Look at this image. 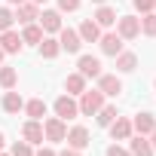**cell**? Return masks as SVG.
<instances>
[{"label": "cell", "mask_w": 156, "mask_h": 156, "mask_svg": "<svg viewBox=\"0 0 156 156\" xmlns=\"http://www.w3.org/2000/svg\"><path fill=\"white\" fill-rule=\"evenodd\" d=\"M43 138H46L49 144H61V141L67 138V122H64L61 116H49V119H43Z\"/></svg>", "instance_id": "1"}, {"label": "cell", "mask_w": 156, "mask_h": 156, "mask_svg": "<svg viewBox=\"0 0 156 156\" xmlns=\"http://www.w3.org/2000/svg\"><path fill=\"white\" fill-rule=\"evenodd\" d=\"M76 104H80V113H83V116H95V113L104 107V92H98V89L89 92V89H86Z\"/></svg>", "instance_id": "2"}, {"label": "cell", "mask_w": 156, "mask_h": 156, "mask_svg": "<svg viewBox=\"0 0 156 156\" xmlns=\"http://www.w3.org/2000/svg\"><path fill=\"white\" fill-rule=\"evenodd\" d=\"M116 34H119L122 40L141 37V19H138V16H116Z\"/></svg>", "instance_id": "3"}, {"label": "cell", "mask_w": 156, "mask_h": 156, "mask_svg": "<svg viewBox=\"0 0 156 156\" xmlns=\"http://www.w3.org/2000/svg\"><path fill=\"white\" fill-rule=\"evenodd\" d=\"M55 116H61L64 122L67 119H76V116H80V104H76V98L73 95H58L55 98Z\"/></svg>", "instance_id": "4"}, {"label": "cell", "mask_w": 156, "mask_h": 156, "mask_svg": "<svg viewBox=\"0 0 156 156\" xmlns=\"http://www.w3.org/2000/svg\"><path fill=\"white\" fill-rule=\"evenodd\" d=\"M12 16H16V22L25 28V25H34V22L40 19V6H37V3H31V0H25V3H19V6H16V12H12Z\"/></svg>", "instance_id": "5"}, {"label": "cell", "mask_w": 156, "mask_h": 156, "mask_svg": "<svg viewBox=\"0 0 156 156\" xmlns=\"http://www.w3.org/2000/svg\"><path fill=\"white\" fill-rule=\"evenodd\" d=\"M76 70H80L86 80H98V76L104 73V70H101V61H98L95 55H80V61H76Z\"/></svg>", "instance_id": "6"}, {"label": "cell", "mask_w": 156, "mask_h": 156, "mask_svg": "<svg viewBox=\"0 0 156 156\" xmlns=\"http://www.w3.org/2000/svg\"><path fill=\"white\" fill-rule=\"evenodd\" d=\"M98 92H104V98H116L122 92V80L116 73H101L98 76Z\"/></svg>", "instance_id": "7"}, {"label": "cell", "mask_w": 156, "mask_h": 156, "mask_svg": "<svg viewBox=\"0 0 156 156\" xmlns=\"http://www.w3.org/2000/svg\"><path fill=\"white\" fill-rule=\"evenodd\" d=\"M122 43H126V40H122L119 34H113V31L98 37V46H101V52H104V55H110V58H116V55L122 52Z\"/></svg>", "instance_id": "8"}, {"label": "cell", "mask_w": 156, "mask_h": 156, "mask_svg": "<svg viewBox=\"0 0 156 156\" xmlns=\"http://www.w3.org/2000/svg\"><path fill=\"white\" fill-rule=\"evenodd\" d=\"M67 147H73V150H86L92 141H89V129L86 126H73V129H67Z\"/></svg>", "instance_id": "9"}, {"label": "cell", "mask_w": 156, "mask_h": 156, "mask_svg": "<svg viewBox=\"0 0 156 156\" xmlns=\"http://www.w3.org/2000/svg\"><path fill=\"white\" fill-rule=\"evenodd\" d=\"M58 43H61V52H80V46H83L80 34H76L73 28H64V25L58 31Z\"/></svg>", "instance_id": "10"}, {"label": "cell", "mask_w": 156, "mask_h": 156, "mask_svg": "<svg viewBox=\"0 0 156 156\" xmlns=\"http://www.w3.org/2000/svg\"><path fill=\"white\" fill-rule=\"evenodd\" d=\"M37 22H40L43 34H58V31H61V12H58V9H43Z\"/></svg>", "instance_id": "11"}, {"label": "cell", "mask_w": 156, "mask_h": 156, "mask_svg": "<svg viewBox=\"0 0 156 156\" xmlns=\"http://www.w3.org/2000/svg\"><path fill=\"white\" fill-rule=\"evenodd\" d=\"M107 129H110V138H113V141H129V138L135 135L132 119H126V116H116V119H113Z\"/></svg>", "instance_id": "12"}, {"label": "cell", "mask_w": 156, "mask_h": 156, "mask_svg": "<svg viewBox=\"0 0 156 156\" xmlns=\"http://www.w3.org/2000/svg\"><path fill=\"white\" fill-rule=\"evenodd\" d=\"M22 34L19 31H3V34H0V49H3V52H9V55H16V52H22Z\"/></svg>", "instance_id": "13"}, {"label": "cell", "mask_w": 156, "mask_h": 156, "mask_svg": "<svg viewBox=\"0 0 156 156\" xmlns=\"http://www.w3.org/2000/svg\"><path fill=\"white\" fill-rule=\"evenodd\" d=\"M22 138H25L28 144H43V122H40V119H28V122L22 126Z\"/></svg>", "instance_id": "14"}, {"label": "cell", "mask_w": 156, "mask_h": 156, "mask_svg": "<svg viewBox=\"0 0 156 156\" xmlns=\"http://www.w3.org/2000/svg\"><path fill=\"white\" fill-rule=\"evenodd\" d=\"M129 153H132V156H153L156 150L150 147L147 135H132V138H129Z\"/></svg>", "instance_id": "15"}, {"label": "cell", "mask_w": 156, "mask_h": 156, "mask_svg": "<svg viewBox=\"0 0 156 156\" xmlns=\"http://www.w3.org/2000/svg\"><path fill=\"white\" fill-rule=\"evenodd\" d=\"M76 34H80V40H83V43H98L101 28H98V22H95V19H86L80 28H76Z\"/></svg>", "instance_id": "16"}, {"label": "cell", "mask_w": 156, "mask_h": 156, "mask_svg": "<svg viewBox=\"0 0 156 156\" xmlns=\"http://www.w3.org/2000/svg\"><path fill=\"white\" fill-rule=\"evenodd\" d=\"M64 92L73 95V98H76V95H83V92H86V76H83L80 70H76V73H67V80H64Z\"/></svg>", "instance_id": "17"}, {"label": "cell", "mask_w": 156, "mask_h": 156, "mask_svg": "<svg viewBox=\"0 0 156 156\" xmlns=\"http://www.w3.org/2000/svg\"><path fill=\"white\" fill-rule=\"evenodd\" d=\"M132 129H135L138 135H150V132L156 129V116H153V113H138V116L132 119Z\"/></svg>", "instance_id": "18"}, {"label": "cell", "mask_w": 156, "mask_h": 156, "mask_svg": "<svg viewBox=\"0 0 156 156\" xmlns=\"http://www.w3.org/2000/svg\"><path fill=\"white\" fill-rule=\"evenodd\" d=\"M95 22H98V28H110V25H116V9H110L107 3H101L98 9H95V16H92Z\"/></svg>", "instance_id": "19"}, {"label": "cell", "mask_w": 156, "mask_h": 156, "mask_svg": "<svg viewBox=\"0 0 156 156\" xmlns=\"http://www.w3.org/2000/svg\"><path fill=\"white\" fill-rule=\"evenodd\" d=\"M40 55L49 58V61L58 58V55H61V43H58L55 37H43V40H40Z\"/></svg>", "instance_id": "20"}, {"label": "cell", "mask_w": 156, "mask_h": 156, "mask_svg": "<svg viewBox=\"0 0 156 156\" xmlns=\"http://www.w3.org/2000/svg\"><path fill=\"white\" fill-rule=\"evenodd\" d=\"M135 67H138V55H135V52H126V49H122V52L116 55V70H119V73H132Z\"/></svg>", "instance_id": "21"}, {"label": "cell", "mask_w": 156, "mask_h": 156, "mask_svg": "<svg viewBox=\"0 0 156 156\" xmlns=\"http://www.w3.org/2000/svg\"><path fill=\"white\" fill-rule=\"evenodd\" d=\"M3 110H6V113H19V110H25V98H22L19 92L6 89V95H3Z\"/></svg>", "instance_id": "22"}, {"label": "cell", "mask_w": 156, "mask_h": 156, "mask_svg": "<svg viewBox=\"0 0 156 156\" xmlns=\"http://www.w3.org/2000/svg\"><path fill=\"white\" fill-rule=\"evenodd\" d=\"M46 34H43V28L34 22V25H25V31H22V43H34V46H40V40H43Z\"/></svg>", "instance_id": "23"}, {"label": "cell", "mask_w": 156, "mask_h": 156, "mask_svg": "<svg viewBox=\"0 0 156 156\" xmlns=\"http://www.w3.org/2000/svg\"><path fill=\"white\" fill-rule=\"evenodd\" d=\"M25 113H28L31 119H43V116H46V101H43V98H31V101H25Z\"/></svg>", "instance_id": "24"}, {"label": "cell", "mask_w": 156, "mask_h": 156, "mask_svg": "<svg viewBox=\"0 0 156 156\" xmlns=\"http://www.w3.org/2000/svg\"><path fill=\"white\" fill-rule=\"evenodd\" d=\"M116 116H119V113H116V104H104V107H101V110L95 113L98 126H104V129H107V126H110V122H113Z\"/></svg>", "instance_id": "25"}, {"label": "cell", "mask_w": 156, "mask_h": 156, "mask_svg": "<svg viewBox=\"0 0 156 156\" xmlns=\"http://www.w3.org/2000/svg\"><path fill=\"white\" fill-rule=\"evenodd\" d=\"M19 83V70L16 67H0V86L3 89H16Z\"/></svg>", "instance_id": "26"}, {"label": "cell", "mask_w": 156, "mask_h": 156, "mask_svg": "<svg viewBox=\"0 0 156 156\" xmlns=\"http://www.w3.org/2000/svg\"><path fill=\"white\" fill-rule=\"evenodd\" d=\"M141 34L156 37V12H144L141 16Z\"/></svg>", "instance_id": "27"}, {"label": "cell", "mask_w": 156, "mask_h": 156, "mask_svg": "<svg viewBox=\"0 0 156 156\" xmlns=\"http://www.w3.org/2000/svg\"><path fill=\"white\" fill-rule=\"evenodd\" d=\"M12 156H34V144H28L25 138L12 144Z\"/></svg>", "instance_id": "28"}, {"label": "cell", "mask_w": 156, "mask_h": 156, "mask_svg": "<svg viewBox=\"0 0 156 156\" xmlns=\"http://www.w3.org/2000/svg\"><path fill=\"white\" fill-rule=\"evenodd\" d=\"M12 22H16L12 9H6V6H0V34H3V31H9V28H12Z\"/></svg>", "instance_id": "29"}, {"label": "cell", "mask_w": 156, "mask_h": 156, "mask_svg": "<svg viewBox=\"0 0 156 156\" xmlns=\"http://www.w3.org/2000/svg\"><path fill=\"white\" fill-rule=\"evenodd\" d=\"M83 0H58V12H76Z\"/></svg>", "instance_id": "30"}, {"label": "cell", "mask_w": 156, "mask_h": 156, "mask_svg": "<svg viewBox=\"0 0 156 156\" xmlns=\"http://www.w3.org/2000/svg\"><path fill=\"white\" fill-rule=\"evenodd\" d=\"M132 3H135V9L144 16V12H153L156 9V0H132Z\"/></svg>", "instance_id": "31"}, {"label": "cell", "mask_w": 156, "mask_h": 156, "mask_svg": "<svg viewBox=\"0 0 156 156\" xmlns=\"http://www.w3.org/2000/svg\"><path fill=\"white\" fill-rule=\"evenodd\" d=\"M107 156H132V153H129L126 147H119V144H110V147H107Z\"/></svg>", "instance_id": "32"}, {"label": "cell", "mask_w": 156, "mask_h": 156, "mask_svg": "<svg viewBox=\"0 0 156 156\" xmlns=\"http://www.w3.org/2000/svg\"><path fill=\"white\" fill-rule=\"evenodd\" d=\"M34 156H58V153H55V150H52V147H40V150H37V153H34Z\"/></svg>", "instance_id": "33"}, {"label": "cell", "mask_w": 156, "mask_h": 156, "mask_svg": "<svg viewBox=\"0 0 156 156\" xmlns=\"http://www.w3.org/2000/svg\"><path fill=\"white\" fill-rule=\"evenodd\" d=\"M58 156H83V150H73V147H67V150H61Z\"/></svg>", "instance_id": "34"}, {"label": "cell", "mask_w": 156, "mask_h": 156, "mask_svg": "<svg viewBox=\"0 0 156 156\" xmlns=\"http://www.w3.org/2000/svg\"><path fill=\"white\" fill-rule=\"evenodd\" d=\"M147 141H150V147H153V150H156V129H153V132H150V135H147Z\"/></svg>", "instance_id": "35"}, {"label": "cell", "mask_w": 156, "mask_h": 156, "mask_svg": "<svg viewBox=\"0 0 156 156\" xmlns=\"http://www.w3.org/2000/svg\"><path fill=\"white\" fill-rule=\"evenodd\" d=\"M6 3H12V6H19V3H25V0H6Z\"/></svg>", "instance_id": "36"}, {"label": "cell", "mask_w": 156, "mask_h": 156, "mask_svg": "<svg viewBox=\"0 0 156 156\" xmlns=\"http://www.w3.org/2000/svg\"><path fill=\"white\" fill-rule=\"evenodd\" d=\"M3 144H6V138H3V132H0V150H3Z\"/></svg>", "instance_id": "37"}, {"label": "cell", "mask_w": 156, "mask_h": 156, "mask_svg": "<svg viewBox=\"0 0 156 156\" xmlns=\"http://www.w3.org/2000/svg\"><path fill=\"white\" fill-rule=\"evenodd\" d=\"M31 3H37V6H43V3H46V0H31Z\"/></svg>", "instance_id": "38"}, {"label": "cell", "mask_w": 156, "mask_h": 156, "mask_svg": "<svg viewBox=\"0 0 156 156\" xmlns=\"http://www.w3.org/2000/svg\"><path fill=\"white\" fill-rule=\"evenodd\" d=\"M3 55H6V52H3V49H0V64H3Z\"/></svg>", "instance_id": "39"}, {"label": "cell", "mask_w": 156, "mask_h": 156, "mask_svg": "<svg viewBox=\"0 0 156 156\" xmlns=\"http://www.w3.org/2000/svg\"><path fill=\"white\" fill-rule=\"evenodd\" d=\"M0 156H12V153H3V150H0Z\"/></svg>", "instance_id": "40"}, {"label": "cell", "mask_w": 156, "mask_h": 156, "mask_svg": "<svg viewBox=\"0 0 156 156\" xmlns=\"http://www.w3.org/2000/svg\"><path fill=\"white\" fill-rule=\"evenodd\" d=\"M95 3H107V0H95Z\"/></svg>", "instance_id": "41"}, {"label": "cell", "mask_w": 156, "mask_h": 156, "mask_svg": "<svg viewBox=\"0 0 156 156\" xmlns=\"http://www.w3.org/2000/svg\"><path fill=\"white\" fill-rule=\"evenodd\" d=\"M153 86H156V83H153Z\"/></svg>", "instance_id": "42"}, {"label": "cell", "mask_w": 156, "mask_h": 156, "mask_svg": "<svg viewBox=\"0 0 156 156\" xmlns=\"http://www.w3.org/2000/svg\"><path fill=\"white\" fill-rule=\"evenodd\" d=\"M153 12H156V9H153Z\"/></svg>", "instance_id": "43"}]
</instances>
